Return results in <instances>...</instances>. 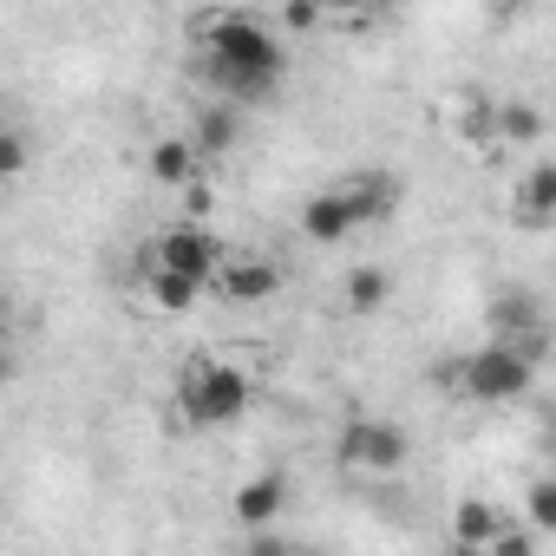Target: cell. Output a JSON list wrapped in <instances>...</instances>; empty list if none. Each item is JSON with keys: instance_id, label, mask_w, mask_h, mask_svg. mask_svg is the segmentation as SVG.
Listing matches in <instances>:
<instances>
[{"instance_id": "cell-3", "label": "cell", "mask_w": 556, "mask_h": 556, "mask_svg": "<svg viewBox=\"0 0 556 556\" xmlns=\"http://www.w3.org/2000/svg\"><path fill=\"white\" fill-rule=\"evenodd\" d=\"M530 380H536V367H530L517 348H504V341H484L478 354H458V393H471V400H484V406L523 400Z\"/></svg>"}, {"instance_id": "cell-13", "label": "cell", "mask_w": 556, "mask_h": 556, "mask_svg": "<svg viewBox=\"0 0 556 556\" xmlns=\"http://www.w3.org/2000/svg\"><path fill=\"white\" fill-rule=\"evenodd\" d=\"M387 308V275L380 268H354L348 275V315H380Z\"/></svg>"}, {"instance_id": "cell-14", "label": "cell", "mask_w": 556, "mask_h": 556, "mask_svg": "<svg viewBox=\"0 0 556 556\" xmlns=\"http://www.w3.org/2000/svg\"><path fill=\"white\" fill-rule=\"evenodd\" d=\"M144 282H151V302L164 308V315H190L197 308V282H177V275H157V268H144Z\"/></svg>"}, {"instance_id": "cell-15", "label": "cell", "mask_w": 556, "mask_h": 556, "mask_svg": "<svg viewBox=\"0 0 556 556\" xmlns=\"http://www.w3.org/2000/svg\"><path fill=\"white\" fill-rule=\"evenodd\" d=\"M523 530H530V536H536V530H556V484H549V478L530 484V523H523Z\"/></svg>"}, {"instance_id": "cell-11", "label": "cell", "mask_w": 556, "mask_h": 556, "mask_svg": "<svg viewBox=\"0 0 556 556\" xmlns=\"http://www.w3.org/2000/svg\"><path fill=\"white\" fill-rule=\"evenodd\" d=\"M151 177L157 184H197V151H190V138H157L151 144Z\"/></svg>"}, {"instance_id": "cell-22", "label": "cell", "mask_w": 556, "mask_h": 556, "mask_svg": "<svg viewBox=\"0 0 556 556\" xmlns=\"http://www.w3.org/2000/svg\"><path fill=\"white\" fill-rule=\"evenodd\" d=\"M432 387H458V354H452V361H439V367H432Z\"/></svg>"}, {"instance_id": "cell-1", "label": "cell", "mask_w": 556, "mask_h": 556, "mask_svg": "<svg viewBox=\"0 0 556 556\" xmlns=\"http://www.w3.org/2000/svg\"><path fill=\"white\" fill-rule=\"evenodd\" d=\"M203 73H210V86L223 92V105H262L275 86H282V73H289V53L275 47V34L255 21V14H216L210 21V60H203Z\"/></svg>"}, {"instance_id": "cell-10", "label": "cell", "mask_w": 556, "mask_h": 556, "mask_svg": "<svg viewBox=\"0 0 556 556\" xmlns=\"http://www.w3.org/2000/svg\"><path fill=\"white\" fill-rule=\"evenodd\" d=\"M236 138H242V112H236V105H203V112H197L190 151H197V157H223Z\"/></svg>"}, {"instance_id": "cell-19", "label": "cell", "mask_w": 556, "mask_h": 556, "mask_svg": "<svg viewBox=\"0 0 556 556\" xmlns=\"http://www.w3.org/2000/svg\"><path fill=\"white\" fill-rule=\"evenodd\" d=\"M282 27H289V34H315V27H321V8H315V0H289V8H282Z\"/></svg>"}, {"instance_id": "cell-4", "label": "cell", "mask_w": 556, "mask_h": 556, "mask_svg": "<svg viewBox=\"0 0 556 556\" xmlns=\"http://www.w3.org/2000/svg\"><path fill=\"white\" fill-rule=\"evenodd\" d=\"M144 268H157V275H177V282H210V275L223 268V249H216V236L203 229V223H177V229H164L157 242H151V255H144Z\"/></svg>"}, {"instance_id": "cell-25", "label": "cell", "mask_w": 556, "mask_h": 556, "mask_svg": "<svg viewBox=\"0 0 556 556\" xmlns=\"http://www.w3.org/2000/svg\"><path fill=\"white\" fill-rule=\"evenodd\" d=\"M452 556H478V549H452Z\"/></svg>"}, {"instance_id": "cell-21", "label": "cell", "mask_w": 556, "mask_h": 556, "mask_svg": "<svg viewBox=\"0 0 556 556\" xmlns=\"http://www.w3.org/2000/svg\"><path fill=\"white\" fill-rule=\"evenodd\" d=\"M289 549V536H275V530H249V549L242 556H282Z\"/></svg>"}, {"instance_id": "cell-24", "label": "cell", "mask_w": 556, "mask_h": 556, "mask_svg": "<svg viewBox=\"0 0 556 556\" xmlns=\"http://www.w3.org/2000/svg\"><path fill=\"white\" fill-rule=\"evenodd\" d=\"M282 556H308V549H295V543H289V549H282Z\"/></svg>"}, {"instance_id": "cell-12", "label": "cell", "mask_w": 556, "mask_h": 556, "mask_svg": "<svg viewBox=\"0 0 556 556\" xmlns=\"http://www.w3.org/2000/svg\"><path fill=\"white\" fill-rule=\"evenodd\" d=\"M517 210H523V223H530V229H549V210H556V164H536V170L523 177Z\"/></svg>"}, {"instance_id": "cell-2", "label": "cell", "mask_w": 556, "mask_h": 556, "mask_svg": "<svg viewBox=\"0 0 556 556\" xmlns=\"http://www.w3.org/2000/svg\"><path fill=\"white\" fill-rule=\"evenodd\" d=\"M249 400H255V387H249V374L242 367H223V361H190L184 367V380H177V419L190 426V432H216V426H236L242 413H249Z\"/></svg>"}, {"instance_id": "cell-8", "label": "cell", "mask_w": 556, "mask_h": 556, "mask_svg": "<svg viewBox=\"0 0 556 556\" xmlns=\"http://www.w3.org/2000/svg\"><path fill=\"white\" fill-rule=\"evenodd\" d=\"M497 530H510V517H504L497 504H484V497H458V504H452V543H458V549H484Z\"/></svg>"}, {"instance_id": "cell-7", "label": "cell", "mask_w": 556, "mask_h": 556, "mask_svg": "<svg viewBox=\"0 0 556 556\" xmlns=\"http://www.w3.org/2000/svg\"><path fill=\"white\" fill-rule=\"evenodd\" d=\"M229 510H236V523H242V530H268L275 517L289 510V478H282V471L249 478V484L236 491V504H229Z\"/></svg>"}, {"instance_id": "cell-9", "label": "cell", "mask_w": 556, "mask_h": 556, "mask_svg": "<svg viewBox=\"0 0 556 556\" xmlns=\"http://www.w3.org/2000/svg\"><path fill=\"white\" fill-rule=\"evenodd\" d=\"M491 341H523V334H536L543 328V302L530 295V289H510V295H497L491 302Z\"/></svg>"}, {"instance_id": "cell-6", "label": "cell", "mask_w": 556, "mask_h": 556, "mask_svg": "<svg viewBox=\"0 0 556 556\" xmlns=\"http://www.w3.org/2000/svg\"><path fill=\"white\" fill-rule=\"evenodd\" d=\"M210 282H216L229 302H268L275 289H282V268H275L268 255H242V262H223Z\"/></svg>"}, {"instance_id": "cell-20", "label": "cell", "mask_w": 556, "mask_h": 556, "mask_svg": "<svg viewBox=\"0 0 556 556\" xmlns=\"http://www.w3.org/2000/svg\"><path fill=\"white\" fill-rule=\"evenodd\" d=\"M210 203H216V190H210L203 177H197V184H184V210H190L184 223H197V216H210Z\"/></svg>"}, {"instance_id": "cell-17", "label": "cell", "mask_w": 556, "mask_h": 556, "mask_svg": "<svg viewBox=\"0 0 556 556\" xmlns=\"http://www.w3.org/2000/svg\"><path fill=\"white\" fill-rule=\"evenodd\" d=\"M497 131L523 144V138H536V131H543V118H536L530 105H504V112H497Z\"/></svg>"}, {"instance_id": "cell-16", "label": "cell", "mask_w": 556, "mask_h": 556, "mask_svg": "<svg viewBox=\"0 0 556 556\" xmlns=\"http://www.w3.org/2000/svg\"><path fill=\"white\" fill-rule=\"evenodd\" d=\"M34 164V144L21 138V131H8V125H0V177H21Z\"/></svg>"}, {"instance_id": "cell-18", "label": "cell", "mask_w": 556, "mask_h": 556, "mask_svg": "<svg viewBox=\"0 0 556 556\" xmlns=\"http://www.w3.org/2000/svg\"><path fill=\"white\" fill-rule=\"evenodd\" d=\"M484 556H536V536H530V530H517V523H510V530H497V536H491V543H484Z\"/></svg>"}, {"instance_id": "cell-5", "label": "cell", "mask_w": 556, "mask_h": 556, "mask_svg": "<svg viewBox=\"0 0 556 556\" xmlns=\"http://www.w3.org/2000/svg\"><path fill=\"white\" fill-rule=\"evenodd\" d=\"M406 452H413V439L393 419H348L341 439H334V458L354 465V471H400Z\"/></svg>"}, {"instance_id": "cell-23", "label": "cell", "mask_w": 556, "mask_h": 556, "mask_svg": "<svg viewBox=\"0 0 556 556\" xmlns=\"http://www.w3.org/2000/svg\"><path fill=\"white\" fill-rule=\"evenodd\" d=\"M14 374V361H8V321H0V380Z\"/></svg>"}]
</instances>
